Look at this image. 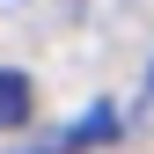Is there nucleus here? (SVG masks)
<instances>
[{
    "instance_id": "nucleus-1",
    "label": "nucleus",
    "mask_w": 154,
    "mask_h": 154,
    "mask_svg": "<svg viewBox=\"0 0 154 154\" xmlns=\"http://www.w3.org/2000/svg\"><path fill=\"white\" fill-rule=\"evenodd\" d=\"M22 118H29V81L0 73V125H22Z\"/></svg>"
}]
</instances>
